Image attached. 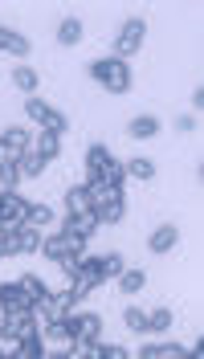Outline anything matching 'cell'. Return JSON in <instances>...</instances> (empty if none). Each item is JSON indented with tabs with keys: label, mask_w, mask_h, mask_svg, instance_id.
Returning a JSON list of instances; mask_svg holds the SVG:
<instances>
[{
	"label": "cell",
	"mask_w": 204,
	"mask_h": 359,
	"mask_svg": "<svg viewBox=\"0 0 204 359\" xmlns=\"http://www.w3.org/2000/svg\"><path fill=\"white\" fill-rule=\"evenodd\" d=\"M123 257H118V253H107V257H102V278H118V273H123Z\"/></svg>",
	"instance_id": "cell-34"
},
{
	"label": "cell",
	"mask_w": 204,
	"mask_h": 359,
	"mask_svg": "<svg viewBox=\"0 0 204 359\" xmlns=\"http://www.w3.org/2000/svg\"><path fill=\"white\" fill-rule=\"evenodd\" d=\"M127 176H135V180H156V163H151V159H131Z\"/></svg>",
	"instance_id": "cell-31"
},
{
	"label": "cell",
	"mask_w": 204,
	"mask_h": 359,
	"mask_svg": "<svg viewBox=\"0 0 204 359\" xmlns=\"http://www.w3.org/2000/svg\"><path fill=\"white\" fill-rule=\"evenodd\" d=\"M46 163H49L46 156H37L33 147H25L21 159H17V172H21V180H37L41 172H46Z\"/></svg>",
	"instance_id": "cell-12"
},
{
	"label": "cell",
	"mask_w": 204,
	"mask_h": 359,
	"mask_svg": "<svg viewBox=\"0 0 204 359\" xmlns=\"http://www.w3.org/2000/svg\"><path fill=\"white\" fill-rule=\"evenodd\" d=\"M0 335L8 339V343H21L29 335H41V327L33 323V306H17V311H0Z\"/></svg>",
	"instance_id": "cell-2"
},
{
	"label": "cell",
	"mask_w": 204,
	"mask_h": 359,
	"mask_svg": "<svg viewBox=\"0 0 204 359\" xmlns=\"http://www.w3.org/2000/svg\"><path fill=\"white\" fill-rule=\"evenodd\" d=\"M107 163H111V151H107L102 143H90V147H86V172H90V180L102 176V168H107Z\"/></svg>",
	"instance_id": "cell-17"
},
{
	"label": "cell",
	"mask_w": 204,
	"mask_h": 359,
	"mask_svg": "<svg viewBox=\"0 0 204 359\" xmlns=\"http://www.w3.org/2000/svg\"><path fill=\"white\" fill-rule=\"evenodd\" d=\"M49 318H74V306H78V294L66 290V294H49L46 302H37Z\"/></svg>",
	"instance_id": "cell-9"
},
{
	"label": "cell",
	"mask_w": 204,
	"mask_h": 359,
	"mask_svg": "<svg viewBox=\"0 0 204 359\" xmlns=\"http://www.w3.org/2000/svg\"><path fill=\"white\" fill-rule=\"evenodd\" d=\"M69 323H74V343L90 355V347L98 343V335H102V318H98V314H74Z\"/></svg>",
	"instance_id": "cell-7"
},
{
	"label": "cell",
	"mask_w": 204,
	"mask_h": 359,
	"mask_svg": "<svg viewBox=\"0 0 204 359\" xmlns=\"http://www.w3.org/2000/svg\"><path fill=\"white\" fill-rule=\"evenodd\" d=\"M90 78L102 90H111V94H127L131 90V66L118 62V57H98V62H90Z\"/></svg>",
	"instance_id": "cell-1"
},
{
	"label": "cell",
	"mask_w": 204,
	"mask_h": 359,
	"mask_svg": "<svg viewBox=\"0 0 204 359\" xmlns=\"http://www.w3.org/2000/svg\"><path fill=\"white\" fill-rule=\"evenodd\" d=\"M53 217H57V212H53L49 204H29V217H25V221H29V224H37V229H41V224H49Z\"/></svg>",
	"instance_id": "cell-30"
},
{
	"label": "cell",
	"mask_w": 204,
	"mask_h": 359,
	"mask_svg": "<svg viewBox=\"0 0 204 359\" xmlns=\"http://www.w3.org/2000/svg\"><path fill=\"white\" fill-rule=\"evenodd\" d=\"M41 241H46V237H41L37 224L25 221L21 229H17V253H41Z\"/></svg>",
	"instance_id": "cell-15"
},
{
	"label": "cell",
	"mask_w": 204,
	"mask_h": 359,
	"mask_svg": "<svg viewBox=\"0 0 204 359\" xmlns=\"http://www.w3.org/2000/svg\"><path fill=\"white\" fill-rule=\"evenodd\" d=\"M102 184H114V188H123V180H127V168H123V163H118V159H111V163H107V168H102Z\"/></svg>",
	"instance_id": "cell-29"
},
{
	"label": "cell",
	"mask_w": 204,
	"mask_h": 359,
	"mask_svg": "<svg viewBox=\"0 0 204 359\" xmlns=\"http://www.w3.org/2000/svg\"><path fill=\"white\" fill-rule=\"evenodd\" d=\"M168 327H172V311H163V306H151V311H147V331L163 335Z\"/></svg>",
	"instance_id": "cell-25"
},
{
	"label": "cell",
	"mask_w": 204,
	"mask_h": 359,
	"mask_svg": "<svg viewBox=\"0 0 204 359\" xmlns=\"http://www.w3.org/2000/svg\"><path fill=\"white\" fill-rule=\"evenodd\" d=\"M33 45H29V37H21L17 29H4L0 25V53H13V57H25Z\"/></svg>",
	"instance_id": "cell-14"
},
{
	"label": "cell",
	"mask_w": 204,
	"mask_h": 359,
	"mask_svg": "<svg viewBox=\"0 0 204 359\" xmlns=\"http://www.w3.org/2000/svg\"><path fill=\"white\" fill-rule=\"evenodd\" d=\"M107 278H102V257H82V266L74 269V282H69V290L78 294V302L86 298L90 290H98Z\"/></svg>",
	"instance_id": "cell-5"
},
{
	"label": "cell",
	"mask_w": 204,
	"mask_h": 359,
	"mask_svg": "<svg viewBox=\"0 0 204 359\" xmlns=\"http://www.w3.org/2000/svg\"><path fill=\"white\" fill-rule=\"evenodd\" d=\"M57 41L62 45H78L82 41V17H66V21L57 25Z\"/></svg>",
	"instance_id": "cell-21"
},
{
	"label": "cell",
	"mask_w": 204,
	"mask_h": 359,
	"mask_svg": "<svg viewBox=\"0 0 204 359\" xmlns=\"http://www.w3.org/2000/svg\"><path fill=\"white\" fill-rule=\"evenodd\" d=\"M17 159H21V151H13V147L0 139V168H4V163H17Z\"/></svg>",
	"instance_id": "cell-37"
},
{
	"label": "cell",
	"mask_w": 204,
	"mask_h": 359,
	"mask_svg": "<svg viewBox=\"0 0 204 359\" xmlns=\"http://www.w3.org/2000/svg\"><path fill=\"white\" fill-rule=\"evenodd\" d=\"M139 355L143 359H180V355H188V347H180V343H151Z\"/></svg>",
	"instance_id": "cell-19"
},
{
	"label": "cell",
	"mask_w": 204,
	"mask_h": 359,
	"mask_svg": "<svg viewBox=\"0 0 204 359\" xmlns=\"http://www.w3.org/2000/svg\"><path fill=\"white\" fill-rule=\"evenodd\" d=\"M17 253V233H0V262Z\"/></svg>",
	"instance_id": "cell-35"
},
{
	"label": "cell",
	"mask_w": 204,
	"mask_h": 359,
	"mask_svg": "<svg viewBox=\"0 0 204 359\" xmlns=\"http://www.w3.org/2000/svg\"><path fill=\"white\" fill-rule=\"evenodd\" d=\"M29 217V201H21L13 188L0 192V233H17Z\"/></svg>",
	"instance_id": "cell-6"
},
{
	"label": "cell",
	"mask_w": 204,
	"mask_h": 359,
	"mask_svg": "<svg viewBox=\"0 0 204 359\" xmlns=\"http://www.w3.org/2000/svg\"><path fill=\"white\" fill-rule=\"evenodd\" d=\"M25 114H29L41 131H49V135H66L69 131L66 114L53 111V107H49V102H41V98H29V102H25Z\"/></svg>",
	"instance_id": "cell-4"
},
{
	"label": "cell",
	"mask_w": 204,
	"mask_h": 359,
	"mask_svg": "<svg viewBox=\"0 0 204 359\" xmlns=\"http://www.w3.org/2000/svg\"><path fill=\"white\" fill-rule=\"evenodd\" d=\"M143 37H147V21L143 17H127L123 29H118V37H114V57L127 62L131 53H139L143 49Z\"/></svg>",
	"instance_id": "cell-3"
},
{
	"label": "cell",
	"mask_w": 204,
	"mask_h": 359,
	"mask_svg": "<svg viewBox=\"0 0 204 359\" xmlns=\"http://www.w3.org/2000/svg\"><path fill=\"white\" fill-rule=\"evenodd\" d=\"M17 282H21L25 298H29L33 306H37V302H46V298H49V290H46V282H41V278H33V273H21Z\"/></svg>",
	"instance_id": "cell-20"
},
{
	"label": "cell",
	"mask_w": 204,
	"mask_h": 359,
	"mask_svg": "<svg viewBox=\"0 0 204 359\" xmlns=\"http://www.w3.org/2000/svg\"><path fill=\"white\" fill-rule=\"evenodd\" d=\"M17 306H33V302L25 298L21 282H4L0 286V311H17Z\"/></svg>",
	"instance_id": "cell-16"
},
{
	"label": "cell",
	"mask_w": 204,
	"mask_h": 359,
	"mask_svg": "<svg viewBox=\"0 0 204 359\" xmlns=\"http://www.w3.org/2000/svg\"><path fill=\"white\" fill-rule=\"evenodd\" d=\"M0 139H4V143H8L13 151H25V147H29V131H21V127H13V131H4Z\"/></svg>",
	"instance_id": "cell-33"
},
{
	"label": "cell",
	"mask_w": 204,
	"mask_h": 359,
	"mask_svg": "<svg viewBox=\"0 0 204 359\" xmlns=\"http://www.w3.org/2000/svg\"><path fill=\"white\" fill-rule=\"evenodd\" d=\"M118 286H123V294H139L147 286V273H143V269H123V273H118Z\"/></svg>",
	"instance_id": "cell-22"
},
{
	"label": "cell",
	"mask_w": 204,
	"mask_h": 359,
	"mask_svg": "<svg viewBox=\"0 0 204 359\" xmlns=\"http://www.w3.org/2000/svg\"><path fill=\"white\" fill-rule=\"evenodd\" d=\"M29 147H33L37 156H46V159H57V151H62V135H49L46 131L37 143H29Z\"/></svg>",
	"instance_id": "cell-23"
},
{
	"label": "cell",
	"mask_w": 204,
	"mask_h": 359,
	"mask_svg": "<svg viewBox=\"0 0 204 359\" xmlns=\"http://www.w3.org/2000/svg\"><path fill=\"white\" fill-rule=\"evenodd\" d=\"M86 196H90V212H94V208H102V204H111V201H123V188L102 184V180H90L86 184Z\"/></svg>",
	"instance_id": "cell-11"
},
{
	"label": "cell",
	"mask_w": 204,
	"mask_h": 359,
	"mask_svg": "<svg viewBox=\"0 0 204 359\" xmlns=\"http://www.w3.org/2000/svg\"><path fill=\"white\" fill-rule=\"evenodd\" d=\"M123 323H127V331H147V311L131 306V311H123Z\"/></svg>",
	"instance_id": "cell-32"
},
{
	"label": "cell",
	"mask_w": 204,
	"mask_h": 359,
	"mask_svg": "<svg viewBox=\"0 0 204 359\" xmlns=\"http://www.w3.org/2000/svg\"><path fill=\"white\" fill-rule=\"evenodd\" d=\"M41 355H46V347H41V335L21 339V347H17V359H41Z\"/></svg>",
	"instance_id": "cell-28"
},
{
	"label": "cell",
	"mask_w": 204,
	"mask_h": 359,
	"mask_svg": "<svg viewBox=\"0 0 204 359\" xmlns=\"http://www.w3.org/2000/svg\"><path fill=\"white\" fill-rule=\"evenodd\" d=\"M176 241H180V229H176V224H159L156 233L147 237V249L163 257V253H172V249H176Z\"/></svg>",
	"instance_id": "cell-10"
},
{
	"label": "cell",
	"mask_w": 204,
	"mask_h": 359,
	"mask_svg": "<svg viewBox=\"0 0 204 359\" xmlns=\"http://www.w3.org/2000/svg\"><path fill=\"white\" fill-rule=\"evenodd\" d=\"M86 249V237H74V233H57V237H49V241H41V253H46L49 262H62L66 253H82Z\"/></svg>",
	"instance_id": "cell-8"
},
{
	"label": "cell",
	"mask_w": 204,
	"mask_h": 359,
	"mask_svg": "<svg viewBox=\"0 0 204 359\" xmlns=\"http://www.w3.org/2000/svg\"><path fill=\"white\" fill-rule=\"evenodd\" d=\"M156 131H159V118H151V114H139V118H131V135H135V139H151Z\"/></svg>",
	"instance_id": "cell-26"
},
{
	"label": "cell",
	"mask_w": 204,
	"mask_h": 359,
	"mask_svg": "<svg viewBox=\"0 0 204 359\" xmlns=\"http://www.w3.org/2000/svg\"><path fill=\"white\" fill-rule=\"evenodd\" d=\"M17 180H21V172H17V163H4V168H0V184H4V188H13Z\"/></svg>",
	"instance_id": "cell-36"
},
{
	"label": "cell",
	"mask_w": 204,
	"mask_h": 359,
	"mask_svg": "<svg viewBox=\"0 0 204 359\" xmlns=\"http://www.w3.org/2000/svg\"><path fill=\"white\" fill-rule=\"evenodd\" d=\"M94 217H98V224H118L123 221V201H111V204H102V208H94Z\"/></svg>",
	"instance_id": "cell-27"
},
{
	"label": "cell",
	"mask_w": 204,
	"mask_h": 359,
	"mask_svg": "<svg viewBox=\"0 0 204 359\" xmlns=\"http://www.w3.org/2000/svg\"><path fill=\"white\" fill-rule=\"evenodd\" d=\"M37 82H41V78H37V69H33V66H17V69H13V86L25 90L29 98H37Z\"/></svg>",
	"instance_id": "cell-18"
},
{
	"label": "cell",
	"mask_w": 204,
	"mask_h": 359,
	"mask_svg": "<svg viewBox=\"0 0 204 359\" xmlns=\"http://www.w3.org/2000/svg\"><path fill=\"white\" fill-rule=\"evenodd\" d=\"M66 208H69V212H90V196H86V184H78V188H69V192H66Z\"/></svg>",
	"instance_id": "cell-24"
},
{
	"label": "cell",
	"mask_w": 204,
	"mask_h": 359,
	"mask_svg": "<svg viewBox=\"0 0 204 359\" xmlns=\"http://www.w3.org/2000/svg\"><path fill=\"white\" fill-rule=\"evenodd\" d=\"M62 229L74 233V237H90L94 229H98V217L94 212H66V224Z\"/></svg>",
	"instance_id": "cell-13"
}]
</instances>
